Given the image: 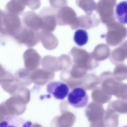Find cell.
Wrapping results in <instances>:
<instances>
[{"mask_svg":"<svg viewBox=\"0 0 127 127\" xmlns=\"http://www.w3.org/2000/svg\"><path fill=\"white\" fill-rule=\"evenodd\" d=\"M0 32L2 35L14 37L23 26L18 16L0 10Z\"/></svg>","mask_w":127,"mask_h":127,"instance_id":"obj_1","label":"cell"},{"mask_svg":"<svg viewBox=\"0 0 127 127\" xmlns=\"http://www.w3.org/2000/svg\"><path fill=\"white\" fill-rule=\"evenodd\" d=\"M13 37L19 43L24 44L30 48L33 47L40 41L39 31L23 26Z\"/></svg>","mask_w":127,"mask_h":127,"instance_id":"obj_2","label":"cell"},{"mask_svg":"<svg viewBox=\"0 0 127 127\" xmlns=\"http://www.w3.org/2000/svg\"><path fill=\"white\" fill-rule=\"evenodd\" d=\"M77 18L74 10L66 6L58 10L56 15L57 24L61 26L68 25L72 29L74 30Z\"/></svg>","mask_w":127,"mask_h":127,"instance_id":"obj_3","label":"cell"},{"mask_svg":"<svg viewBox=\"0 0 127 127\" xmlns=\"http://www.w3.org/2000/svg\"><path fill=\"white\" fill-rule=\"evenodd\" d=\"M58 10L52 7H46L39 11L38 15L43 21L42 30L53 31L57 24L56 15Z\"/></svg>","mask_w":127,"mask_h":127,"instance_id":"obj_4","label":"cell"},{"mask_svg":"<svg viewBox=\"0 0 127 127\" xmlns=\"http://www.w3.org/2000/svg\"><path fill=\"white\" fill-rule=\"evenodd\" d=\"M89 97L86 91L83 88H75L69 93L67 100L72 106L77 108H83L87 105Z\"/></svg>","mask_w":127,"mask_h":127,"instance_id":"obj_5","label":"cell"},{"mask_svg":"<svg viewBox=\"0 0 127 127\" xmlns=\"http://www.w3.org/2000/svg\"><path fill=\"white\" fill-rule=\"evenodd\" d=\"M47 92L56 99L63 100L68 95L69 89L68 85L60 81H54L49 83L46 87Z\"/></svg>","mask_w":127,"mask_h":127,"instance_id":"obj_6","label":"cell"},{"mask_svg":"<svg viewBox=\"0 0 127 127\" xmlns=\"http://www.w3.org/2000/svg\"><path fill=\"white\" fill-rule=\"evenodd\" d=\"M0 83L3 89L11 95L15 92L19 86L15 81L14 76L6 70L1 65Z\"/></svg>","mask_w":127,"mask_h":127,"instance_id":"obj_7","label":"cell"},{"mask_svg":"<svg viewBox=\"0 0 127 127\" xmlns=\"http://www.w3.org/2000/svg\"><path fill=\"white\" fill-rule=\"evenodd\" d=\"M22 18L23 26L36 31L42 30V20L35 12L32 11L26 12L23 14Z\"/></svg>","mask_w":127,"mask_h":127,"instance_id":"obj_8","label":"cell"},{"mask_svg":"<svg viewBox=\"0 0 127 127\" xmlns=\"http://www.w3.org/2000/svg\"><path fill=\"white\" fill-rule=\"evenodd\" d=\"M23 57L25 67L28 70L33 71L39 66L41 57L35 49L31 48L27 49L24 52Z\"/></svg>","mask_w":127,"mask_h":127,"instance_id":"obj_9","label":"cell"},{"mask_svg":"<svg viewBox=\"0 0 127 127\" xmlns=\"http://www.w3.org/2000/svg\"><path fill=\"white\" fill-rule=\"evenodd\" d=\"M32 122L17 115L6 116L0 123V127H31Z\"/></svg>","mask_w":127,"mask_h":127,"instance_id":"obj_10","label":"cell"},{"mask_svg":"<svg viewBox=\"0 0 127 127\" xmlns=\"http://www.w3.org/2000/svg\"><path fill=\"white\" fill-rule=\"evenodd\" d=\"M122 82L114 78L112 73L107 71V78L103 84V88L107 94L116 97L119 93Z\"/></svg>","mask_w":127,"mask_h":127,"instance_id":"obj_11","label":"cell"},{"mask_svg":"<svg viewBox=\"0 0 127 127\" xmlns=\"http://www.w3.org/2000/svg\"><path fill=\"white\" fill-rule=\"evenodd\" d=\"M52 73L43 69L38 68L31 73L32 82L37 85L42 86L50 81L52 78Z\"/></svg>","mask_w":127,"mask_h":127,"instance_id":"obj_12","label":"cell"},{"mask_svg":"<svg viewBox=\"0 0 127 127\" xmlns=\"http://www.w3.org/2000/svg\"><path fill=\"white\" fill-rule=\"evenodd\" d=\"M40 41L43 47L48 50H52L57 46L58 42L56 36L51 32L41 30L39 32Z\"/></svg>","mask_w":127,"mask_h":127,"instance_id":"obj_13","label":"cell"},{"mask_svg":"<svg viewBox=\"0 0 127 127\" xmlns=\"http://www.w3.org/2000/svg\"><path fill=\"white\" fill-rule=\"evenodd\" d=\"M85 115L90 122V127H100L101 110L99 107L88 106L85 111Z\"/></svg>","mask_w":127,"mask_h":127,"instance_id":"obj_14","label":"cell"},{"mask_svg":"<svg viewBox=\"0 0 127 127\" xmlns=\"http://www.w3.org/2000/svg\"><path fill=\"white\" fill-rule=\"evenodd\" d=\"M77 22L76 29L81 28L88 29L97 26L99 21L96 15L92 13L78 17Z\"/></svg>","mask_w":127,"mask_h":127,"instance_id":"obj_15","label":"cell"},{"mask_svg":"<svg viewBox=\"0 0 127 127\" xmlns=\"http://www.w3.org/2000/svg\"><path fill=\"white\" fill-rule=\"evenodd\" d=\"M26 6V0H11L6 5L5 11L19 16L23 13Z\"/></svg>","mask_w":127,"mask_h":127,"instance_id":"obj_16","label":"cell"},{"mask_svg":"<svg viewBox=\"0 0 127 127\" xmlns=\"http://www.w3.org/2000/svg\"><path fill=\"white\" fill-rule=\"evenodd\" d=\"M15 81L19 86L25 87L31 84V73L26 69H18L14 76Z\"/></svg>","mask_w":127,"mask_h":127,"instance_id":"obj_17","label":"cell"},{"mask_svg":"<svg viewBox=\"0 0 127 127\" xmlns=\"http://www.w3.org/2000/svg\"><path fill=\"white\" fill-rule=\"evenodd\" d=\"M58 127H72L76 120L75 115L72 112L64 111L58 117Z\"/></svg>","mask_w":127,"mask_h":127,"instance_id":"obj_18","label":"cell"},{"mask_svg":"<svg viewBox=\"0 0 127 127\" xmlns=\"http://www.w3.org/2000/svg\"><path fill=\"white\" fill-rule=\"evenodd\" d=\"M116 17L121 24H127V1L120 2L116 5L115 10Z\"/></svg>","mask_w":127,"mask_h":127,"instance_id":"obj_19","label":"cell"},{"mask_svg":"<svg viewBox=\"0 0 127 127\" xmlns=\"http://www.w3.org/2000/svg\"><path fill=\"white\" fill-rule=\"evenodd\" d=\"M112 74L114 78L119 81L126 80L127 79V65L123 63L116 65Z\"/></svg>","mask_w":127,"mask_h":127,"instance_id":"obj_20","label":"cell"},{"mask_svg":"<svg viewBox=\"0 0 127 127\" xmlns=\"http://www.w3.org/2000/svg\"><path fill=\"white\" fill-rule=\"evenodd\" d=\"M76 4L86 14H92L93 11L96 9L97 4L94 0H78L76 1Z\"/></svg>","mask_w":127,"mask_h":127,"instance_id":"obj_21","label":"cell"},{"mask_svg":"<svg viewBox=\"0 0 127 127\" xmlns=\"http://www.w3.org/2000/svg\"><path fill=\"white\" fill-rule=\"evenodd\" d=\"M73 39L75 43L78 45L83 46L88 42V33L84 30L78 29L75 32Z\"/></svg>","mask_w":127,"mask_h":127,"instance_id":"obj_22","label":"cell"},{"mask_svg":"<svg viewBox=\"0 0 127 127\" xmlns=\"http://www.w3.org/2000/svg\"><path fill=\"white\" fill-rule=\"evenodd\" d=\"M30 92L25 87L19 86L15 92L11 95L16 97L21 101L26 103L28 102L30 98Z\"/></svg>","mask_w":127,"mask_h":127,"instance_id":"obj_23","label":"cell"},{"mask_svg":"<svg viewBox=\"0 0 127 127\" xmlns=\"http://www.w3.org/2000/svg\"><path fill=\"white\" fill-rule=\"evenodd\" d=\"M110 58L111 62L116 65L122 64L127 57L126 53L122 50H117L114 51Z\"/></svg>","mask_w":127,"mask_h":127,"instance_id":"obj_24","label":"cell"},{"mask_svg":"<svg viewBox=\"0 0 127 127\" xmlns=\"http://www.w3.org/2000/svg\"><path fill=\"white\" fill-rule=\"evenodd\" d=\"M116 97L123 99H127V83L122 82L119 93Z\"/></svg>","mask_w":127,"mask_h":127,"instance_id":"obj_25","label":"cell"},{"mask_svg":"<svg viewBox=\"0 0 127 127\" xmlns=\"http://www.w3.org/2000/svg\"><path fill=\"white\" fill-rule=\"evenodd\" d=\"M49 3L52 7L58 10L66 6L67 2L65 0H49Z\"/></svg>","mask_w":127,"mask_h":127,"instance_id":"obj_26","label":"cell"},{"mask_svg":"<svg viewBox=\"0 0 127 127\" xmlns=\"http://www.w3.org/2000/svg\"><path fill=\"white\" fill-rule=\"evenodd\" d=\"M26 5L32 10H35L40 6L41 2L40 0H26Z\"/></svg>","mask_w":127,"mask_h":127,"instance_id":"obj_27","label":"cell"},{"mask_svg":"<svg viewBox=\"0 0 127 127\" xmlns=\"http://www.w3.org/2000/svg\"><path fill=\"white\" fill-rule=\"evenodd\" d=\"M127 127V125H126V126H124V127Z\"/></svg>","mask_w":127,"mask_h":127,"instance_id":"obj_28","label":"cell"}]
</instances>
